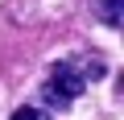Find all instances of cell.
Segmentation results:
<instances>
[{
  "mask_svg": "<svg viewBox=\"0 0 124 120\" xmlns=\"http://www.w3.org/2000/svg\"><path fill=\"white\" fill-rule=\"evenodd\" d=\"M83 87H87V75H83L75 62H54L50 75H46V83H41V99L62 112V108H70V104L83 95Z\"/></svg>",
  "mask_w": 124,
  "mask_h": 120,
  "instance_id": "1",
  "label": "cell"
},
{
  "mask_svg": "<svg viewBox=\"0 0 124 120\" xmlns=\"http://www.w3.org/2000/svg\"><path fill=\"white\" fill-rule=\"evenodd\" d=\"M120 8H124V0H95V17H99L108 29L120 25Z\"/></svg>",
  "mask_w": 124,
  "mask_h": 120,
  "instance_id": "2",
  "label": "cell"
},
{
  "mask_svg": "<svg viewBox=\"0 0 124 120\" xmlns=\"http://www.w3.org/2000/svg\"><path fill=\"white\" fill-rule=\"evenodd\" d=\"M8 120H50V112H41V108H29V104H25V108H17Z\"/></svg>",
  "mask_w": 124,
  "mask_h": 120,
  "instance_id": "3",
  "label": "cell"
}]
</instances>
